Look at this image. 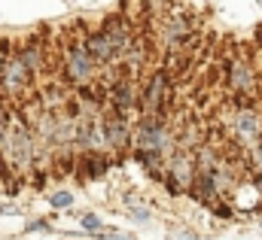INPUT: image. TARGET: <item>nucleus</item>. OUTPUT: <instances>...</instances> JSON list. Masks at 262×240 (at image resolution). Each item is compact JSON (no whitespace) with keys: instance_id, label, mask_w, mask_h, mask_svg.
<instances>
[{"instance_id":"1","label":"nucleus","mask_w":262,"mask_h":240,"mask_svg":"<svg viewBox=\"0 0 262 240\" xmlns=\"http://www.w3.org/2000/svg\"><path fill=\"white\" fill-rule=\"evenodd\" d=\"M137 146H140V152H137V158L140 161H149V167L159 161V155L162 152H168V146H171V134H168V128L162 125V122H143L140 125V134H137Z\"/></svg>"},{"instance_id":"2","label":"nucleus","mask_w":262,"mask_h":240,"mask_svg":"<svg viewBox=\"0 0 262 240\" xmlns=\"http://www.w3.org/2000/svg\"><path fill=\"white\" fill-rule=\"evenodd\" d=\"M95 70H98V64L92 61V55L85 52V46H82V43H70V46H67V52H64V73H67V79H70L73 85H85V82H92Z\"/></svg>"},{"instance_id":"3","label":"nucleus","mask_w":262,"mask_h":240,"mask_svg":"<svg viewBox=\"0 0 262 240\" xmlns=\"http://www.w3.org/2000/svg\"><path fill=\"white\" fill-rule=\"evenodd\" d=\"M31 70H28V64L18 58V52H12L6 64H3V73H0V88H3V94H21L28 85H31Z\"/></svg>"},{"instance_id":"4","label":"nucleus","mask_w":262,"mask_h":240,"mask_svg":"<svg viewBox=\"0 0 262 240\" xmlns=\"http://www.w3.org/2000/svg\"><path fill=\"white\" fill-rule=\"evenodd\" d=\"M101 128H104V143H107V146H113V149L125 146V140H128V128H125L122 113L107 116V119L101 122Z\"/></svg>"},{"instance_id":"5","label":"nucleus","mask_w":262,"mask_h":240,"mask_svg":"<svg viewBox=\"0 0 262 240\" xmlns=\"http://www.w3.org/2000/svg\"><path fill=\"white\" fill-rule=\"evenodd\" d=\"M192 155L189 152H177L174 158H171V164H168V177L171 182H177L180 188H186V185H192Z\"/></svg>"},{"instance_id":"6","label":"nucleus","mask_w":262,"mask_h":240,"mask_svg":"<svg viewBox=\"0 0 262 240\" xmlns=\"http://www.w3.org/2000/svg\"><path fill=\"white\" fill-rule=\"evenodd\" d=\"M101 34L107 37V43L113 46V52H116V55L128 49V28H125L119 18H107V25L101 28Z\"/></svg>"},{"instance_id":"7","label":"nucleus","mask_w":262,"mask_h":240,"mask_svg":"<svg viewBox=\"0 0 262 240\" xmlns=\"http://www.w3.org/2000/svg\"><path fill=\"white\" fill-rule=\"evenodd\" d=\"M235 128H238V137L244 143H253L259 137V119H256L253 110H238L235 113Z\"/></svg>"},{"instance_id":"8","label":"nucleus","mask_w":262,"mask_h":240,"mask_svg":"<svg viewBox=\"0 0 262 240\" xmlns=\"http://www.w3.org/2000/svg\"><path fill=\"white\" fill-rule=\"evenodd\" d=\"M85 52L92 55V61L98 64V61H110V58H116V52H113V46L107 43V37L98 31V34H92L89 40H85Z\"/></svg>"},{"instance_id":"9","label":"nucleus","mask_w":262,"mask_h":240,"mask_svg":"<svg viewBox=\"0 0 262 240\" xmlns=\"http://www.w3.org/2000/svg\"><path fill=\"white\" fill-rule=\"evenodd\" d=\"M232 88L241 91V94H253V73L244 61H235L232 64Z\"/></svg>"},{"instance_id":"10","label":"nucleus","mask_w":262,"mask_h":240,"mask_svg":"<svg viewBox=\"0 0 262 240\" xmlns=\"http://www.w3.org/2000/svg\"><path fill=\"white\" fill-rule=\"evenodd\" d=\"M49 204H52L55 210H70V207H73V195H70L67 188H58V191L49 195Z\"/></svg>"},{"instance_id":"11","label":"nucleus","mask_w":262,"mask_h":240,"mask_svg":"<svg viewBox=\"0 0 262 240\" xmlns=\"http://www.w3.org/2000/svg\"><path fill=\"white\" fill-rule=\"evenodd\" d=\"M162 85H165V73H156V79H152V85H149V91H146V104H149V107L159 104V98H162Z\"/></svg>"},{"instance_id":"12","label":"nucleus","mask_w":262,"mask_h":240,"mask_svg":"<svg viewBox=\"0 0 262 240\" xmlns=\"http://www.w3.org/2000/svg\"><path fill=\"white\" fill-rule=\"evenodd\" d=\"M79 222H82V228L92 231V234H101V231H104V222H101V216H95V213H82Z\"/></svg>"},{"instance_id":"13","label":"nucleus","mask_w":262,"mask_h":240,"mask_svg":"<svg viewBox=\"0 0 262 240\" xmlns=\"http://www.w3.org/2000/svg\"><path fill=\"white\" fill-rule=\"evenodd\" d=\"M128 207H131V219H134V222H152V213H149L146 204H134L128 198Z\"/></svg>"},{"instance_id":"14","label":"nucleus","mask_w":262,"mask_h":240,"mask_svg":"<svg viewBox=\"0 0 262 240\" xmlns=\"http://www.w3.org/2000/svg\"><path fill=\"white\" fill-rule=\"evenodd\" d=\"M113 91H116V94H113V101H116V107H119V110H125V107L131 104V91H128V85H116Z\"/></svg>"},{"instance_id":"15","label":"nucleus","mask_w":262,"mask_h":240,"mask_svg":"<svg viewBox=\"0 0 262 240\" xmlns=\"http://www.w3.org/2000/svg\"><path fill=\"white\" fill-rule=\"evenodd\" d=\"M0 216H18V204L15 201H0Z\"/></svg>"},{"instance_id":"16","label":"nucleus","mask_w":262,"mask_h":240,"mask_svg":"<svg viewBox=\"0 0 262 240\" xmlns=\"http://www.w3.org/2000/svg\"><path fill=\"white\" fill-rule=\"evenodd\" d=\"M49 225L43 222V219H34V222H28V231H46Z\"/></svg>"},{"instance_id":"17","label":"nucleus","mask_w":262,"mask_h":240,"mask_svg":"<svg viewBox=\"0 0 262 240\" xmlns=\"http://www.w3.org/2000/svg\"><path fill=\"white\" fill-rule=\"evenodd\" d=\"M9 55H12V52H9ZM9 55H6V46H0V73H3V64H6Z\"/></svg>"},{"instance_id":"18","label":"nucleus","mask_w":262,"mask_h":240,"mask_svg":"<svg viewBox=\"0 0 262 240\" xmlns=\"http://www.w3.org/2000/svg\"><path fill=\"white\" fill-rule=\"evenodd\" d=\"M177 240H198V237H195V231H180V237Z\"/></svg>"}]
</instances>
